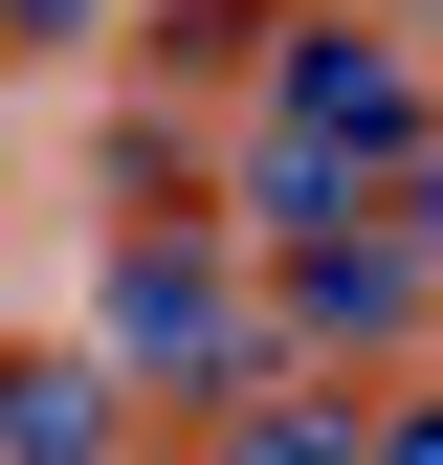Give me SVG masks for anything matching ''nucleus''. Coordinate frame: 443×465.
<instances>
[{"label": "nucleus", "mask_w": 443, "mask_h": 465, "mask_svg": "<svg viewBox=\"0 0 443 465\" xmlns=\"http://www.w3.org/2000/svg\"><path fill=\"white\" fill-rule=\"evenodd\" d=\"M244 288H266V355L289 377H399L443 266H421V200H355V222H310V244H266Z\"/></svg>", "instance_id": "3"}, {"label": "nucleus", "mask_w": 443, "mask_h": 465, "mask_svg": "<svg viewBox=\"0 0 443 465\" xmlns=\"http://www.w3.org/2000/svg\"><path fill=\"white\" fill-rule=\"evenodd\" d=\"M89 23H111V0H0V67H67Z\"/></svg>", "instance_id": "6"}, {"label": "nucleus", "mask_w": 443, "mask_h": 465, "mask_svg": "<svg viewBox=\"0 0 443 465\" xmlns=\"http://www.w3.org/2000/svg\"><path fill=\"white\" fill-rule=\"evenodd\" d=\"M111 222H222V200H200V134L133 111V134H111Z\"/></svg>", "instance_id": "5"}, {"label": "nucleus", "mask_w": 443, "mask_h": 465, "mask_svg": "<svg viewBox=\"0 0 443 465\" xmlns=\"http://www.w3.org/2000/svg\"><path fill=\"white\" fill-rule=\"evenodd\" d=\"M89 377L133 399V421H222L244 377H289V355H266V288H244V244H222V222H111Z\"/></svg>", "instance_id": "1"}, {"label": "nucleus", "mask_w": 443, "mask_h": 465, "mask_svg": "<svg viewBox=\"0 0 443 465\" xmlns=\"http://www.w3.org/2000/svg\"><path fill=\"white\" fill-rule=\"evenodd\" d=\"M0 465H133V399L89 377V332H0Z\"/></svg>", "instance_id": "4"}, {"label": "nucleus", "mask_w": 443, "mask_h": 465, "mask_svg": "<svg viewBox=\"0 0 443 465\" xmlns=\"http://www.w3.org/2000/svg\"><path fill=\"white\" fill-rule=\"evenodd\" d=\"M332 23H421V0H332Z\"/></svg>", "instance_id": "7"}, {"label": "nucleus", "mask_w": 443, "mask_h": 465, "mask_svg": "<svg viewBox=\"0 0 443 465\" xmlns=\"http://www.w3.org/2000/svg\"><path fill=\"white\" fill-rule=\"evenodd\" d=\"M266 155H310V178H355V200H421V45L289 0V23H266Z\"/></svg>", "instance_id": "2"}]
</instances>
